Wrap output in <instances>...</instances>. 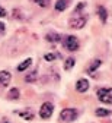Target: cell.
<instances>
[{"mask_svg":"<svg viewBox=\"0 0 112 123\" xmlns=\"http://www.w3.org/2000/svg\"><path fill=\"white\" fill-rule=\"evenodd\" d=\"M15 113H16V114H19V116H21L22 119H25V120H32V119L35 117V113L32 111L31 109H25V110H16Z\"/></svg>","mask_w":112,"mask_h":123,"instance_id":"obj_8","label":"cell"},{"mask_svg":"<svg viewBox=\"0 0 112 123\" xmlns=\"http://www.w3.org/2000/svg\"><path fill=\"white\" fill-rule=\"evenodd\" d=\"M89 81L87 79H85V78H82V79H79L77 82H76V89H77V92H86L87 89H89Z\"/></svg>","mask_w":112,"mask_h":123,"instance_id":"obj_7","label":"cell"},{"mask_svg":"<svg viewBox=\"0 0 112 123\" xmlns=\"http://www.w3.org/2000/svg\"><path fill=\"white\" fill-rule=\"evenodd\" d=\"M61 56H60V53H47L45 56H44V59L47 60V62H54L55 59H60Z\"/></svg>","mask_w":112,"mask_h":123,"instance_id":"obj_17","label":"cell"},{"mask_svg":"<svg viewBox=\"0 0 112 123\" xmlns=\"http://www.w3.org/2000/svg\"><path fill=\"white\" fill-rule=\"evenodd\" d=\"M53 111H54V105L51 103H44L39 109V116L41 119H50L53 116Z\"/></svg>","mask_w":112,"mask_h":123,"instance_id":"obj_4","label":"cell"},{"mask_svg":"<svg viewBox=\"0 0 112 123\" xmlns=\"http://www.w3.org/2000/svg\"><path fill=\"white\" fill-rule=\"evenodd\" d=\"M60 119H61V122H64V123L74 122V120L77 119V110H74V109H64V110H61V113H60Z\"/></svg>","mask_w":112,"mask_h":123,"instance_id":"obj_2","label":"cell"},{"mask_svg":"<svg viewBox=\"0 0 112 123\" xmlns=\"http://www.w3.org/2000/svg\"><path fill=\"white\" fill-rule=\"evenodd\" d=\"M98 15H99V18H101V22H106L108 19V10L103 7V6H98Z\"/></svg>","mask_w":112,"mask_h":123,"instance_id":"obj_13","label":"cell"},{"mask_svg":"<svg viewBox=\"0 0 112 123\" xmlns=\"http://www.w3.org/2000/svg\"><path fill=\"white\" fill-rule=\"evenodd\" d=\"M86 21H87V16H76V18H71L70 19V26L74 28V29H82L86 25Z\"/></svg>","mask_w":112,"mask_h":123,"instance_id":"obj_5","label":"cell"},{"mask_svg":"<svg viewBox=\"0 0 112 123\" xmlns=\"http://www.w3.org/2000/svg\"><path fill=\"white\" fill-rule=\"evenodd\" d=\"M2 123H10V122H7V120H3V122H2Z\"/></svg>","mask_w":112,"mask_h":123,"instance_id":"obj_24","label":"cell"},{"mask_svg":"<svg viewBox=\"0 0 112 123\" xmlns=\"http://www.w3.org/2000/svg\"><path fill=\"white\" fill-rule=\"evenodd\" d=\"M5 31H6V25H5V22H0V35H3V34H5Z\"/></svg>","mask_w":112,"mask_h":123,"instance_id":"obj_21","label":"cell"},{"mask_svg":"<svg viewBox=\"0 0 112 123\" xmlns=\"http://www.w3.org/2000/svg\"><path fill=\"white\" fill-rule=\"evenodd\" d=\"M10 81H12L10 72H7V70H0V85H2V86H7Z\"/></svg>","mask_w":112,"mask_h":123,"instance_id":"obj_6","label":"cell"},{"mask_svg":"<svg viewBox=\"0 0 112 123\" xmlns=\"http://www.w3.org/2000/svg\"><path fill=\"white\" fill-rule=\"evenodd\" d=\"M37 78H38V70L34 69V70H31V72L25 76V82L32 84V82H35V81H37Z\"/></svg>","mask_w":112,"mask_h":123,"instance_id":"obj_10","label":"cell"},{"mask_svg":"<svg viewBox=\"0 0 112 123\" xmlns=\"http://www.w3.org/2000/svg\"><path fill=\"white\" fill-rule=\"evenodd\" d=\"M13 16H15V18H19V19H23V16L21 15V10H19V9H15V10H13Z\"/></svg>","mask_w":112,"mask_h":123,"instance_id":"obj_20","label":"cell"},{"mask_svg":"<svg viewBox=\"0 0 112 123\" xmlns=\"http://www.w3.org/2000/svg\"><path fill=\"white\" fill-rule=\"evenodd\" d=\"M35 3L38 6H41V7H48L50 3H51V0H35Z\"/></svg>","mask_w":112,"mask_h":123,"instance_id":"obj_19","label":"cell"},{"mask_svg":"<svg viewBox=\"0 0 112 123\" xmlns=\"http://www.w3.org/2000/svg\"><path fill=\"white\" fill-rule=\"evenodd\" d=\"M19 97H21V92H19L18 88H12V89L9 91V94H7V98H9V100H18Z\"/></svg>","mask_w":112,"mask_h":123,"instance_id":"obj_15","label":"cell"},{"mask_svg":"<svg viewBox=\"0 0 112 123\" xmlns=\"http://www.w3.org/2000/svg\"><path fill=\"white\" fill-rule=\"evenodd\" d=\"M63 45H64V49L69 50V51H76V50H79L80 43L74 35H67L63 40Z\"/></svg>","mask_w":112,"mask_h":123,"instance_id":"obj_1","label":"cell"},{"mask_svg":"<svg viewBox=\"0 0 112 123\" xmlns=\"http://www.w3.org/2000/svg\"><path fill=\"white\" fill-rule=\"evenodd\" d=\"M96 116H99V117H108L111 116V110H106V109H96Z\"/></svg>","mask_w":112,"mask_h":123,"instance_id":"obj_18","label":"cell"},{"mask_svg":"<svg viewBox=\"0 0 112 123\" xmlns=\"http://www.w3.org/2000/svg\"><path fill=\"white\" fill-rule=\"evenodd\" d=\"M74 65H76V59H74V57H67L66 62H64V69H66V70H70V69H73Z\"/></svg>","mask_w":112,"mask_h":123,"instance_id":"obj_16","label":"cell"},{"mask_svg":"<svg viewBox=\"0 0 112 123\" xmlns=\"http://www.w3.org/2000/svg\"><path fill=\"white\" fill-rule=\"evenodd\" d=\"M6 15H7V12H6V10L2 7V6H0V18H5Z\"/></svg>","mask_w":112,"mask_h":123,"instance_id":"obj_23","label":"cell"},{"mask_svg":"<svg viewBox=\"0 0 112 123\" xmlns=\"http://www.w3.org/2000/svg\"><path fill=\"white\" fill-rule=\"evenodd\" d=\"M102 65V62H101V59H95L92 63L89 65V68H87V72L89 73H95L96 70H98V68Z\"/></svg>","mask_w":112,"mask_h":123,"instance_id":"obj_11","label":"cell"},{"mask_svg":"<svg viewBox=\"0 0 112 123\" xmlns=\"http://www.w3.org/2000/svg\"><path fill=\"white\" fill-rule=\"evenodd\" d=\"M31 65H32V59H29V57H28L26 60H23L22 63H19V65H18V72H23V70H26Z\"/></svg>","mask_w":112,"mask_h":123,"instance_id":"obj_14","label":"cell"},{"mask_svg":"<svg viewBox=\"0 0 112 123\" xmlns=\"http://www.w3.org/2000/svg\"><path fill=\"white\" fill-rule=\"evenodd\" d=\"M45 40L50 41V43H58V41H61V35L57 32H48L45 35Z\"/></svg>","mask_w":112,"mask_h":123,"instance_id":"obj_12","label":"cell"},{"mask_svg":"<svg viewBox=\"0 0 112 123\" xmlns=\"http://www.w3.org/2000/svg\"><path fill=\"white\" fill-rule=\"evenodd\" d=\"M98 98L105 104H112V88H101L98 91Z\"/></svg>","mask_w":112,"mask_h":123,"instance_id":"obj_3","label":"cell"},{"mask_svg":"<svg viewBox=\"0 0 112 123\" xmlns=\"http://www.w3.org/2000/svg\"><path fill=\"white\" fill-rule=\"evenodd\" d=\"M85 6H86L85 3H79V5H77V7H76V13H79V12H80V10H82V9H83Z\"/></svg>","mask_w":112,"mask_h":123,"instance_id":"obj_22","label":"cell"},{"mask_svg":"<svg viewBox=\"0 0 112 123\" xmlns=\"http://www.w3.org/2000/svg\"><path fill=\"white\" fill-rule=\"evenodd\" d=\"M71 0H57V3H55V10L57 12H63V10H66L69 7Z\"/></svg>","mask_w":112,"mask_h":123,"instance_id":"obj_9","label":"cell"}]
</instances>
